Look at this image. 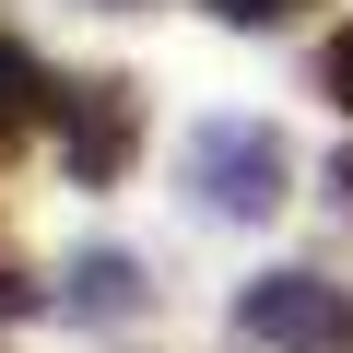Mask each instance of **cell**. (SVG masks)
<instances>
[{
    "mask_svg": "<svg viewBox=\"0 0 353 353\" xmlns=\"http://www.w3.org/2000/svg\"><path fill=\"white\" fill-rule=\"evenodd\" d=\"M236 330L271 341V353H353V306H341V283H318V271H259V283L236 294Z\"/></svg>",
    "mask_w": 353,
    "mask_h": 353,
    "instance_id": "1",
    "label": "cell"
},
{
    "mask_svg": "<svg viewBox=\"0 0 353 353\" xmlns=\"http://www.w3.org/2000/svg\"><path fill=\"white\" fill-rule=\"evenodd\" d=\"M189 176H201V201L212 212H283V130H259V118H201V141H189Z\"/></svg>",
    "mask_w": 353,
    "mask_h": 353,
    "instance_id": "2",
    "label": "cell"
},
{
    "mask_svg": "<svg viewBox=\"0 0 353 353\" xmlns=\"http://www.w3.org/2000/svg\"><path fill=\"white\" fill-rule=\"evenodd\" d=\"M59 165H71V189H118V165H130V141H141V106H130V83L118 71H94V83H59Z\"/></svg>",
    "mask_w": 353,
    "mask_h": 353,
    "instance_id": "3",
    "label": "cell"
},
{
    "mask_svg": "<svg viewBox=\"0 0 353 353\" xmlns=\"http://www.w3.org/2000/svg\"><path fill=\"white\" fill-rule=\"evenodd\" d=\"M59 306H71V318H130V306H141V259H118V248H83V259L59 271Z\"/></svg>",
    "mask_w": 353,
    "mask_h": 353,
    "instance_id": "4",
    "label": "cell"
},
{
    "mask_svg": "<svg viewBox=\"0 0 353 353\" xmlns=\"http://www.w3.org/2000/svg\"><path fill=\"white\" fill-rule=\"evenodd\" d=\"M48 106H59V94H48V83H36V59H24V48H12V36H0V153H12V141H24V130H36V118H48Z\"/></svg>",
    "mask_w": 353,
    "mask_h": 353,
    "instance_id": "5",
    "label": "cell"
},
{
    "mask_svg": "<svg viewBox=\"0 0 353 353\" xmlns=\"http://www.w3.org/2000/svg\"><path fill=\"white\" fill-rule=\"evenodd\" d=\"M318 83H330V106H341V118H353V24H341V36H330V48H318Z\"/></svg>",
    "mask_w": 353,
    "mask_h": 353,
    "instance_id": "6",
    "label": "cell"
},
{
    "mask_svg": "<svg viewBox=\"0 0 353 353\" xmlns=\"http://www.w3.org/2000/svg\"><path fill=\"white\" fill-rule=\"evenodd\" d=\"M236 24H283V12H306V0H224Z\"/></svg>",
    "mask_w": 353,
    "mask_h": 353,
    "instance_id": "7",
    "label": "cell"
}]
</instances>
